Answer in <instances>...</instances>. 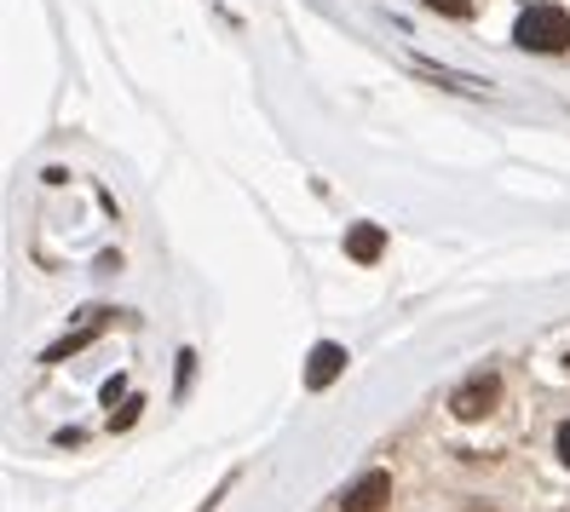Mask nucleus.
<instances>
[{"label": "nucleus", "instance_id": "nucleus-3", "mask_svg": "<svg viewBox=\"0 0 570 512\" xmlns=\"http://www.w3.org/2000/svg\"><path fill=\"white\" fill-rule=\"evenodd\" d=\"M386 495H392V477H386V472H368V477H357V484L346 490L341 506H346V512H375Z\"/></svg>", "mask_w": 570, "mask_h": 512}, {"label": "nucleus", "instance_id": "nucleus-7", "mask_svg": "<svg viewBox=\"0 0 570 512\" xmlns=\"http://www.w3.org/2000/svg\"><path fill=\"white\" fill-rule=\"evenodd\" d=\"M559 461H564V466H570V421H564V426H559Z\"/></svg>", "mask_w": 570, "mask_h": 512}, {"label": "nucleus", "instance_id": "nucleus-2", "mask_svg": "<svg viewBox=\"0 0 570 512\" xmlns=\"http://www.w3.org/2000/svg\"><path fill=\"white\" fill-rule=\"evenodd\" d=\"M495 397H501V381H495V374H479L473 386L455 392V415H461V421H479V415H490Z\"/></svg>", "mask_w": 570, "mask_h": 512}, {"label": "nucleus", "instance_id": "nucleus-4", "mask_svg": "<svg viewBox=\"0 0 570 512\" xmlns=\"http://www.w3.org/2000/svg\"><path fill=\"white\" fill-rule=\"evenodd\" d=\"M341 368H346V352L341 346H317L312 352V363H306V386H328V381H341Z\"/></svg>", "mask_w": 570, "mask_h": 512}, {"label": "nucleus", "instance_id": "nucleus-1", "mask_svg": "<svg viewBox=\"0 0 570 512\" xmlns=\"http://www.w3.org/2000/svg\"><path fill=\"white\" fill-rule=\"evenodd\" d=\"M513 41L524 52H564L570 47V12L564 7H530L513 29Z\"/></svg>", "mask_w": 570, "mask_h": 512}, {"label": "nucleus", "instance_id": "nucleus-5", "mask_svg": "<svg viewBox=\"0 0 570 512\" xmlns=\"http://www.w3.org/2000/svg\"><path fill=\"white\" fill-rule=\"evenodd\" d=\"M381 248H386V236H381L375 225H357V230L346 236V254H352V259H381Z\"/></svg>", "mask_w": 570, "mask_h": 512}, {"label": "nucleus", "instance_id": "nucleus-6", "mask_svg": "<svg viewBox=\"0 0 570 512\" xmlns=\"http://www.w3.org/2000/svg\"><path fill=\"white\" fill-rule=\"evenodd\" d=\"M426 7L444 12V18H466V12H473V0H426Z\"/></svg>", "mask_w": 570, "mask_h": 512}]
</instances>
